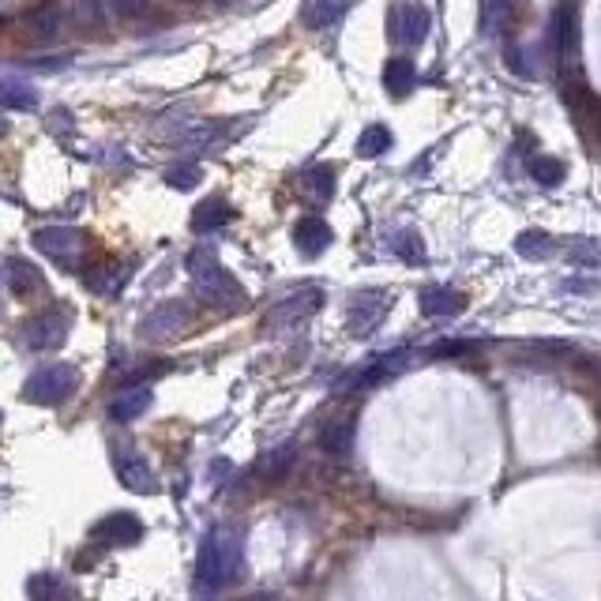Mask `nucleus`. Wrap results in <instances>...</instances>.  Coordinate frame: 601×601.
<instances>
[{
    "mask_svg": "<svg viewBox=\"0 0 601 601\" xmlns=\"http://www.w3.org/2000/svg\"><path fill=\"white\" fill-rule=\"evenodd\" d=\"M188 275H192V286H196V297H200L203 305H211L218 312H237L245 309V290H241V282L218 263V256L211 248H196V252H188Z\"/></svg>",
    "mask_w": 601,
    "mask_h": 601,
    "instance_id": "2",
    "label": "nucleus"
},
{
    "mask_svg": "<svg viewBox=\"0 0 601 601\" xmlns=\"http://www.w3.org/2000/svg\"><path fill=\"white\" fill-rule=\"evenodd\" d=\"M237 218V211H233L226 200H218V196H211V200H203L196 211H192V230L196 233H211V230H222L226 222H233Z\"/></svg>",
    "mask_w": 601,
    "mask_h": 601,
    "instance_id": "20",
    "label": "nucleus"
},
{
    "mask_svg": "<svg viewBox=\"0 0 601 601\" xmlns=\"http://www.w3.org/2000/svg\"><path fill=\"white\" fill-rule=\"evenodd\" d=\"M384 87L391 98H406V94L417 87V68L406 57H395V61H387L384 68Z\"/></svg>",
    "mask_w": 601,
    "mask_h": 601,
    "instance_id": "22",
    "label": "nucleus"
},
{
    "mask_svg": "<svg viewBox=\"0 0 601 601\" xmlns=\"http://www.w3.org/2000/svg\"><path fill=\"white\" fill-rule=\"evenodd\" d=\"M128 263H102V267H94L91 275H87V286H91L94 293H102V297H113V293H121V286L128 282Z\"/></svg>",
    "mask_w": 601,
    "mask_h": 601,
    "instance_id": "23",
    "label": "nucleus"
},
{
    "mask_svg": "<svg viewBox=\"0 0 601 601\" xmlns=\"http://www.w3.org/2000/svg\"><path fill=\"white\" fill-rule=\"evenodd\" d=\"M0 106L4 109H38V91L23 79H0Z\"/></svg>",
    "mask_w": 601,
    "mask_h": 601,
    "instance_id": "25",
    "label": "nucleus"
},
{
    "mask_svg": "<svg viewBox=\"0 0 601 601\" xmlns=\"http://www.w3.org/2000/svg\"><path fill=\"white\" fill-rule=\"evenodd\" d=\"M192 320V305L188 301H162L158 309L147 312V320L139 324V335L147 342H170L173 335H181Z\"/></svg>",
    "mask_w": 601,
    "mask_h": 601,
    "instance_id": "7",
    "label": "nucleus"
},
{
    "mask_svg": "<svg viewBox=\"0 0 601 601\" xmlns=\"http://www.w3.org/2000/svg\"><path fill=\"white\" fill-rule=\"evenodd\" d=\"M391 248H395V256L406 263H421L425 260V252H421V237L414 230H399L391 237Z\"/></svg>",
    "mask_w": 601,
    "mask_h": 601,
    "instance_id": "29",
    "label": "nucleus"
},
{
    "mask_svg": "<svg viewBox=\"0 0 601 601\" xmlns=\"http://www.w3.org/2000/svg\"><path fill=\"white\" fill-rule=\"evenodd\" d=\"M463 305H466L463 293L451 290V286H425V290H421V312H425V316H436V320L459 316Z\"/></svg>",
    "mask_w": 601,
    "mask_h": 601,
    "instance_id": "15",
    "label": "nucleus"
},
{
    "mask_svg": "<svg viewBox=\"0 0 601 601\" xmlns=\"http://www.w3.org/2000/svg\"><path fill=\"white\" fill-rule=\"evenodd\" d=\"M354 432H357V414L354 410H339V414H331L320 425V447H324L327 455H346L354 447Z\"/></svg>",
    "mask_w": 601,
    "mask_h": 601,
    "instance_id": "12",
    "label": "nucleus"
},
{
    "mask_svg": "<svg viewBox=\"0 0 601 601\" xmlns=\"http://www.w3.org/2000/svg\"><path fill=\"white\" fill-rule=\"evenodd\" d=\"M203 181L200 166H177V170L166 173V185L170 188H196Z\"/></svg>",
    "mask_w": 601,
    "mask_h": 601,
    "instance_id": "33",
    "label": "nucleus"
},
{
    "mask_svg": "<svg viewBox=\"0 0 601 601\" xmlns=\"http://www.w3.org/2000/svg\"><path fill=\"white\" fill-rule=\"evenodd\" d=\"M76 19L83 27H102L106 23V0H76Z\"/></svg>",
    "mask_w": 601,
    "mask_h": 601,
    "instance_id": "31",
    "label": "nucleus"
},
{
    "mask_svg": "<svg viewBox=\"0 0 601 601\" xmlns=\"http://www.w3.org/2000/svg\"><path fill=\"white\" fill-rule=\"evenodd\" d=\"M346 12V0H305L301 4V23L309 27V31H327V27H335Z\"/></svg>",
    "mask_w": 601,
    "mask_h": 601,
    "instance_id": "19",
    "label": "nucleus"
},
{
    "mask_svg": "<svg viewBox=\"0 0 601 601\" xmlns=\"http://www.w3.org/2000/svg\"><path fill=\"white\" fill-rule=\"evenodd\" d=\"M526 173H530L541 188H556V185H564L568 166L553 155H534V158H526Z\"/></svg>",
    "mask_w": 601,
    "mask_h": 601,
    "instance_id": "24",
    "label": "nucleus"
},
{
    "mask_svg": "<svg viewBox=\"0 0 601 601\" xmlns=\"http://www.w3.org/2000/svg\"><path fill=\"white\" fill-rule=\"evenodd\" d=\"M151 402H155L151 387H132V391H124V395H117V399L109 402V417L121 421V425H128V421H136V417L147 414Z\"/></svg>",
    "mask_w": 601,
    "mask_h": 601,
    "instance_id": "18",
    "label": "nucleus"
},
{
    "mask_svg": "<svg viewBox=\"0 0 601 601\" xmlns=\"http://www.w3.org/2000/svg\"><path fill=\"white\" fill-rule=\"evenodd\" d=\"M72 331V309L68 305H53V309L38 312L23 324V346L31 354H49V350H61V342Z\"/></svg>",
    "mask_w": 601,
    "mask_h": 601,
    "instance_id": "5",
    "label": "nucleus"
},
{
    "mask_svg": "<svg viewBox=\"0 0 601 601\" xmlns=\"http://www.w3.org/2000/svg\"><path fill=\"white\" fill-rule=\"evenodd\" d=\"M185 4H192V0H185Z\"/></svg>",
    "mask_w": 601,
    "mask_h": 601,
    "instance_id": "36",
    "label": "nucleus"
},
{
    "mask_svg": "<svg viewBox=\"0 0 601 601\" xmlns=\"http://www.w3.org/2000/svg\"><path fill=\"white\" fill-rule=\"evenodd\" d=\"M432 31V12L421 0H391V12H387V34L395 46L414 49L421 46Z\"/></svg>",
    "mask_w": 601,
    "mask_h": 601,
    "instance_id": "4",
    "label": "nucleus"
},
{
    "mask_svg": "<svg viewBox=\"0 0 601 601\" xmlns=\"http://www.w3.org/2000/svg\"><path fill=\"white\" fill-rule=\"evenodd\" d=\"M290 463H293V447H282V455L275 451V455H267V459H263L260 474H263V478L275 481V478H282V474H286V466H290Z\"/></svg>",
    "mask_w": 601,
    "mask_h": 601,
    "instance_id": "32",
    "label": "nucleus"
},
{
    "mask_svg": "<svg viewBox=\"0 0 601 601\" xmlns=\"http://www.w3.org/2000/svg\"><path fill=\"white\" fill-rule=\"evenodd\" d=\"M0 132H4V121H0Z\"/></svg>",
    "mask_w": 601,
    "mask_h": 601,
    "instance_id": "35",
    "label": "nucleus"
},
{
    "mask_svg": "<svg viewBox=\"0 0 601 601\" xmlns=\"http://www.w3.org/2000/svg\"><path fill=\"white\" fill-rule=\"evenodd\" d=\"M305 185L316 200H331V192H335V170L331 166H312L305 170Z\"/></svg>",
    "mask_w": 601,
    "mask_h": 601,
    "instance_id": "28",
    "label": "nucleus"
},
{
    "mask_svg": "<svg viewBox=\"0 0 601 601\" xmlns=\"http://www.w3.org/2000/svg\"><path fill=\"white\" fill-rule=\"evenodd\" d=\"M391 151V128L387 124H369L361 139H357V155L361 158H380Z\"/></svg>",
    "mask_w": 601,
    "mask_h": 601,
    "instance_id": "27",
    "label": "nucleus"
},
{
    "mask_svg": "<svg viewBox=\"0 0 601 601\" xmlns=\"http://www.w3.org/2000/svg\"><path fill=\"white\" fill-rule=\"evenodd\" d=\"M331 241H335V233H331V226L320 215L301 218L293 226V245L301 248V256H320V252L331 248Z\"/></svg>",
    "mask_w": 601,
    "mask_h": 601,
    "instance_id": "13",
    "label": "nucleus"
},
{
    "mask_svg": "<svg viewBox=\"0 0 601 601\" xmlns=\"http://www.w3.org/2000/svg\"><path fill=\"white\" fill-rule=\"evenodd\" d=\"M553 248H556V241L545 230H523L515 237V252H519L523 260H549Z\"/></svg>",
    "mask_w": 601,
    "mask_h": 601,
    "instance_id": "26",
    "label": "nucleus"
},
{
    "mask_svg": "<svg viewBox=\"0 0 601 601\" xmlns=\"http://www.w3.org/2000/svg\"><path fill=\"white\" fill-rule=\"evenodd\" d=\"M4 286L16 293V297H31V293L46 290V278H42V271L31 260L12 256V260H4Z\"/></svg>",
    "mask_w": 601,
    "mask_h": 601,
    "instance_id": "14",
    "label": "nucleus"
},
{
    "mask_svg": "<svg viewBox=\"0 0 601 601\" xmlns=\"http://www.w3.org/2000/svg\"><path fill=\"white\" fill-rule=\"evenodd\" d=\"M27 598L31 601H79V594L72 590V583H64L61 575L38 571V575L27 579Z\"/></svg>",
    "mask_w": 601,
    "mask_h": 601,
    "instance_id": "16",
    "label": "nucleus"
},
{
    "mask_svg": "<svg viewBox=\"0 0 601 601\" xmlns=\"http://www.w3.org/2000/svg\"><path fill=\"white\" fill-rule=\"evenodd\" d=\"M320 305H324V293L316 290V286H301V290H293L290 297H282L275 309L267 312V324L271 327L301 324V320H309L312 312H320Z\"/></svg>",
    "mask_w": 601,
    "mask_h": 601,
    "instance_id": "9",
    "label": "nucleus"
},
{
    "mask_svg": "<svg viewBox=\"0 0 601 601\" xmlns=\"http://www.w3.org/2000/svg\"><path fill=\"white\" fill-rule=\"evenodd\" d=\"M241 560H245L241 534L230 530V526L211 530L200 545V556H196V590L215 594L222 586H230L241 575Z\"/></svg>",
    "mask_w": 601,
    "mask_h": 601,
    "instance_id": "1",
    "label": "nucleus"
},
{
    "mask_svg": "<svg viewBox=\"0 0 601 601\" xmlns=\"http://www.w3.org/2000/svg\"><path fill=\"white\" fill-rule=\"evenodd\" d=\"M34 248L46 252L53 263H61L64 271H76L87 256V237L76 226H46L34 233Z\"/></svg>",
    "mask_w": 601,
    "mask_h": 601,
    "instance_id": "6",
    "label": "nucleus"
},
{
    "mask_svg": "<svg viewBox=\"0 0 601 601\" xmlns=\"http://www.w3.org/2000/svg\"><path fill=\"white\" fill-rule=\"evenodd\" d=\"M117 478H121V485L128 489V493H158V478L155 470L147 466V459L143 455H136V451H124V455H117Z\"/></svg>",
    "mask_w": 601,
    "mask_h": 601,
    "instance_id": "11",
    "label": "nucleus"
},
{
    "mask_svg": "<svg viewBox=\"0 0 601 601\" xmlns=\"http://www.w3.org/2000/svg\"><path fill=\"white\" fill-rule=\"evenodd\" d=\"M526 0H485V34H508L519 16H523Z\"/></svg>",
    "mask_w": 601,
    "mask_h": 601,
    "instance_id": "17",
    "label": "nucleus"
},
{
    "mask_svg": "<svg viewBox=\"0 0 601 601\" xmlns=\"http://www.w3.org/2000/svg\"><path fill=\"white\" fill-rule=\"evenodd\" d=\"M571 260H575V263H601V245H598V241H575V248H571Z\"/></svg>",
    "mask_w": 601,
    "mask_h": 601,
    "instance_id": "34",
    "label": "nucleus"
},
{
    "mask_svg": "<svg viewBox=\"0 0 601 601\" xmlns=\"http://www.w3.org/2000/svg\"><path fill=\"white\" fill-rule=\"evenodd\" d=\"M27 27H31L38 38H57V34L64 31V0L38 4L31 16H27Z\"/></svg>",
    "mask_w": 601,
    "mask_h": 601,
    "instance_id": "21",
    "label": "nucleus"
},
{
    "mask_svg": "<svg viewBox=\"0 0 601 601\" xmlns=\"http://www.w3.org/2000/svg\"><path fill=\"white\" fill-rule=\"evenodd\" d=\"M79 391V369L76 365H42L38 372L27 376L23 384V399L34 402V406H61Z\"/></svg>",
    "mask_w": 601,
    "mask_h": 601,
    "instance_id": "3",
    "label": "nucleus"
},
{
    "mask_svg": "<svg viewBox=\"0 0 601 601\" xmlns=\"http://www.w3.org/2000/svg\"><path fill=\"white\" fill-rule=\"evenodd\" d=\"M387 293L380 290H365V293H354V301H350V312H346V320H350V331L354 335H369L376 327L384 324L387 316Z\"/></svg>",
    "mask_w": 601,
    "mask_h": 601,
    "instance_id": "10",
    "label": "nucleus"
},
{
    "mask_svg": "<svg viewBox=\"0 0 601 601\" xmlns=\"http://www.w3.org/2000/svg\"><path fill=\"white\" fill-rule=\"evenodd\" d=\"M91 538L102 549H128V545H136L143 538V523L132 511H113V515H106V519H98L91 526Z\"/></svg>",
    "mask_w": 601,
    "mask_h": 601,
    "instance_id": "8",
    "label": "nucleus"
},
{
    "mask_svg": "<svg viewBox=\"0 0 601 601\" xmlns=\"http://www.w3.org/2000/svg\"><path fill=\"white\" fill-rule=\"evenodd\" d=\"M106 12L117 19H147L151 16V0H106Z\"/></svg>",
    "mask_w": 601,
    "mask_h": 601,
    "instance_id": "30",
    "label": "nucleus"
}]
</instances>
